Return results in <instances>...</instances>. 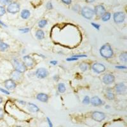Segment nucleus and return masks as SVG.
<instances>
[{
  "mask_svg": "<svg viewBox=\"0 0 127 127\" xmlns=\"http://www.w3.org/2000/svg\"><path fill=\"white\" fill-rule=\"evenodd\" d=\"M90 102V97H88V96H85L83 99V103L84 104H88Z\"/></svg>",
  "mask_w": 127,
  "mask_h": 127,
  "instance_id": "bb28decb",
  "label": "nucleus"
},
{
  "mask_svg": "<svg viewBox=\"0 0 127 127\" xmlns=\"http://www.w3.org/2000/svg\"><path fill=\"white\" fill-rule=\"evenodd\" d=\"M100 54L102 57L106 58H109L113 56V50L109 44L106 43L100 48Z\"/></svg>",
  "mask_w": 127,
  "mask_h": 127,
  "instance_id": "f257e3e1",
  "label": "nucleus"
},
{
  "mask_svg": "<svg viewBox=\"0 0 127 127\" xmlns=\"http://www.w3.org/2000/svg\"><path fill=\"white\" fill-rule=\"evenodd\" d=\"M27 109L29 111H30L31 112H36L39 111V108L38 106H36L35 104L32 103H29L27 105Z\"/></svg>",
  "mask_w": 127,
  "mask_h": 127,
  "instance_id": "dca6fc26",
  "label": "nucleus"
},
{
  "mask_svg": "<svg viewBox=\"0 0 127 127\" xmlns=\"http://www.w3.org/2000/svg\"><path fill=\"white\" fill-rule=\"evenodd\" d=\"M78 58H76V57H72V58H67V61H75V60H78Z\"/></svg>",
  "mask_w": 127,
  "mask_h": 127,
  "instance_id": "e433bc0d",
  "label": "nucleus"
},
{
  "mask_svg": "<svg viewBox=\"0 0 127 127\" xmlns=\"http://www.w3.org/2000/svg\"><path fill=\"white\" fill-rule=\"evenodd\" d=\"M113 19L116 23H122L125 19V13L121 12H118L114 13Z\"/></svg>",
  "mask_w": 127,
  "mask_h": 127,
  "instance_id": "423d86ee",
  "label": "nucleus"
},
{
  "mask_svg": "<svg viewBox=\"0 0 127 127\" xmlns=\"http://www.w3.org/2000/svg\"><path fill=\"white\" fill-rule=\"evenodd\" d=\"M10 1H12V0H10Z\"/></svg>",
  "mask_w": 127,
  "mask_h": 127,
  "instance_id": "de8ad7c7",
  "label": "nucleus"
},
{
  "mask_svg": "<svg viewBox=\"0 0 127 127\" xmlns=\"http://www.w3.org/2000/svg\"><path fill=\"white\" fill-rule=\"evenodd\" d=\"M9 47V45L7 43H1V44L0 45V50L2 51V52H4L5 50H7Z\"/></svg>",
  "mask_w": 127,
  "mask_h": 127,
  "instance_id": "5701e85b",
  "label": "nucleus"
},
{
  "mask_svg": "<svg viewBox=\"0 0 127 127\" xmlns=\"http://www.w3.org/2000/svg\"><path fill=\"white\" fill-rule=\"evenodd\" d=\"M36 75L38 78L43 79L47 77V76L48 75V72L45 68H39L36 71Z\"/></svg>",
  "mask_w": 127,
  "mask_h": 127,
  "instance_id": "1a4fd4ad",
  "label": "nucleus"
},
{
  "mask_svg": "<svg viewBox=\"0 0 127 127\" xmlns=\"http://www.w3.org/2000/svg\"><path fill=\"white\" fill-rule=\"evenodd\" d=\"M46 8H47L48 10H50V9H52V8H53L52 3H50V2L47 3V4H46Z\"/></svg>",
  "mask_w": 127,
  "mask_h": 127,
  "instance_id": "2f4dec72",
  "label": "nucleus"
},
{
  "mask_svg": "<svg viewBox=\"0 0 127 127\" xmlns=\"http://www.w3.org/2000/svg\"><path fill=\"white\" fill-rule=\"evenodd\" d=\"M20 10V5L16 2H12L8 4L7 7V11L9 13L15 14L19 12Z\"/></svg>",
  "mask_w": 127,
  "mask_h": 127,
  "instance_id": "20e7f679",
  "label": "nucleus"
},
{
  "mask_svg": "<svg viewBox=\"0 0 127 127\" xmlns=\"http://www.w3.org/2000/svg\"><path fill=\"white\" fill-rule=\"evenodd\" d=\"M91 104H92L93 106H100L102 105L103 101L99 97L97 96H94L90 100Z\"/></svg>",
  "mask_w": 127,
  "mask_h": 127,
  "instance_id": "ddd939ff",
  "label": "nucleus"
},
{
  "mask_svg": "<svg viewBox=\"0 0 127 127\" xmlns=\"http://www.w3.org/2000/svg\"><path fill=\"white\" fill-rule=\"evenodd\" d=\"M2 102H3V99H2V97H0V104L2 103Z\"/></svg>",
  "mask_w": 127,
  "mask_h": 127,
  "instance_id": "c03bdc74",
  "label": "nucleus"
},
{
  "mask_svg": "<svg viewBox=\"0 0 127 127\" xmlns=\"http://www.w3.org/2000/svg\"><path fill=\"white\" fill-rule=\"evenodd\" d=\"M23 60H24V64L26 65V66L31 67L34 64V60L29 55L24 56L23 57Z\"/></svg>",
  "mask_w": 127,
  "mask_h": 127,
  "instance_id": "4468645a",
  "label": "nucleus"
},
{
  "mask_svg": "<svg viewBox=\"0 0 127 127\" xmlns=\"http://www.w3.org/2000/svg\"><path fill=\"white\" fill-rule=\"evenodd\" d=\"M94 13L97 16H99V17H102V15L106 13V8L105 7H104L103 5H97L95 7V9H94Z\"/></svg>",
  "mask_w": 127,
  "mask_h": 127,
  "instance_id": "9d476101",
  "label": "nucleus"
},
{
  "mask_svg": "<svg viewBox=\"0 0 127 127\" xmlns=\"http://www.w3.org/2000/svg\"><path fill=\"white\" fill-rule=\"evenodd\" d=\"M66 90L65 85L64 83H60L58 85V91L60 93H64Z\"/></svg>",
  "mask_w": 127,
  "mask_h": 127,
  "instance_id": "412c9836",
  "label": "nucleus"
},
{
  "mask_svg": "<svg viewBox=\"0 0 127 127\" xmlns=\"http://www.w3.org/2000/svg\"><path fill=\"white\" fill-rule=\"evenodd\" d=\"M47 24V21L46 20H41L38 23V26L40 28H43Z\"/></svg>",
  "mask_w": 127,
  "mask_h": 127,
  "instance_id": "393cba45",
  "label": "nucleus"
},
{
  "mask_svg": "<svg viewBox=\"0 0 127 127\" xmlns=\"http://www.w3.org/2000/svg\"><path fill=\"white\" fill-rule=\"evenodd\" d=\"M111 16V14L109 12H106V13L102 16V21H108V20L110 19Z\"/></svg>",
  "mask_w": 127,
  "mask_h": 127,
  "instance_id": "6ab92c4d",
  "label": "nucleus"
},
{
  "mask_svg": "<svg viewBox=\"0 0 127 127\" xmlns=\"http://www.w3.org/2000/svg\"><path fill=\"white\" fill-rule=\"evenodd\" d=\"M94 11L90 7H85L81 10V15L86 19H91L94 15Z\"/></svg>",
  "mask_w": 127,
  "mask_h": 127,
  "instance_id": "f03ea898",
  "label": "nucleus"
},
{
  "mask_svg": "<svg viewBox=\"0 0 127 127\" xmlns=\"http://www.w3.org/2000/svg\"><path fill=\"white\" fill-rule=\"evenodd\" d=\"M13 66L14 68L16 70V71H17L20 73H24L26 71V65L24 64L23 62H20L19 60L15 59L14 60V62H13Z\"/></svg>",
  "mask_w": 127,
  "mask_h": 127,
  "instance_id": "7ed1b4c3",
  "label": "nucleus"
},
{
  "mask_svg": "<svg viewBox=\"0 0 127 127\" xmlns=\"http://www.w3.org/2000/svg\"><path fill=\"white\" fill-rule=\"evenodd\" d=\"M86 55H74L73 57H76V58H78V57H86Z\"/></svg>",
  "mask_w": 127,
  "mask_h": 127,
  "instance_id": "c9c22d12",
  "label": "nucleus"
},
{
  "mask_svg": "<svg viewBox=\"0 0 127 127\" xmlns=\"http://www.w3.org/2000/svg\"><path fill=\"white\" fill-rule=\"evenodd\" d=\"M1 43H2V42H1V39H0V45L1 44Z\"/></svg>",
  "mask_w": 127,
  "mask_h": 127,
  "instance_id": "a18cd8bd",
  "label": "nucleus"
},
{
  "mask_svg": "<svg viewBox=\"0 0 127 127\" xmlns=\"http://www.w3.org/2000/svg\"><path fill=\"white\" fill-rule=\"evenodd\" d=\"M20 76V73L17 72V71L13 72V73H12V78H13L14 80H19Z\"/></svg>",
  "mask_w": 127,
  "mask_h": 127,
  "instance_id": "a878e982",
  "label": "nucleus"
},
{
  "mask_svg": "<svg viewBox=\"0 0 127 127\" xmlns=\"http://www.w3.org/2000/svg\"><path fill=\"white\" fill-rule=\"evenodd\" d=\"M50 63L52 65H56L58 63V62H57V61H55V60H52V61L50 62Z\"/></svg>",
  "mask_w": 127,
  "mask_h": 127,
  "instance_id": "ea45409f",
  "label": "nucleus"
},
{
  "mask_svg": "<svg viewBox=\"0 0 127 127\" xmlns=\"http://www.w3.org/2000/svg\"><path fill=\"white\" fill-rule=\"evenodd\" d=\"M116 69H127V67L126 66H116Z\"/></svg>",
  "mask_w": 127,
  "mask_h": 127,
  "instance_id": "58836bf2",
  "label": "nucleus"
},
{
  "mask_svg": "<svg viewBox=\"0 0 127 127\" xmlns=\"http://www.w3.org/2000/svg\"><path fill=\"white\" fill-rule=\"evenodd\" d=\"M91 24H92V26H93V27H94L96 29H97V30H99V29H100V25H99V24H95V23H93V22L91 23Z\"/></svg>",
  "mask_w": 127,
  "mask_h": 127,
  "instance_id": "c756f323",
  "label": "nucleus"
},
{
  "mask_svg": "<svg viewBox=\"0 0 127 127\" xmlns=\"http://www.w3.org/2000/svg\"><path fill=\"white\" fill-rule=\"evenodd\" d=\"M0 91H1V92L5 93V94H7V95H9V94H10L9 92H8V91L6 90H4V89H3V88H0Z\"/></svg>",
  "mask_w": 127,
  "mask_h": 127,
  "instance_id": "72a5a7b5",
  "label": "nucleus"
},
{
  "mask_svg": "<svg viewBox=\"0 0 127 127\" xmlns=\"http://www.w3.org/2000/svg\"><path fill=\"white\" fill-rule=\"evenodd\" d=\"M3 118V111L1 109V108H0V119H1Z\"/></svg>",
  "mask_w": 127,
  "mask_h": 127,
  "instance_id": "4c0bfd02",
  "label": "nucleus"
},
{
  "mask_svg": "<svg viewBox=\"0 0 127 127\" xmlns=\"http://www.w3.org/2000/svg\"><path fill=\"white\" fill-rule=\"evenodd\" d=\"M115 90H116V92L117 93H118L119 95H122L126 92L127 86L123 83H118L115 86Z\"/></svg>",
  "mask_w": 127,
  "mask_h": 127,
  "instance_id": "6e6552de",
  "label": "nucleus"
},
{
  "mask_svg": "<svg viewBox=\"0 0 127 127\" xmlns=\"http://www.w3.org/2000/svg\"><path fill=\"white\" fill-rule=\"evenodd\" d=\"M36 98L38 100L43 102H46L48 101V96L47 94L43 93H39L38 95H37Z\"/></svg>",
  "mask_w": 127,
  "mask_h": 127,
  "instance_id": "2eb2a0df",
  "label": "nucleus"
},
{
  "mask_svg": "<svg viewBox=\"0 0 127 127\" xmlns=\"http://www.w3.org/2000/svg\"><path fill=\"white\" fill-rule=\"evenodd\" d=\"M85 1H86V2L88 3H92L94 2L95 0H85Z\"/></svg>",
  "mask_w": 127,
  "mask_h": 127,
  "instance_id": "a19ab883",
  "label": "nucleus"
},
{
  "mask_svg": "<svg viewBox=\"0 0 127 127\" xmlns=\"http://www.w3.org/2000/svg\"><path fill=\"white\" fill-rule=\"evenodd\" d=\"M80 68L82 71H86L88 69V65L86 63H81L80 65Z\"/></svg>",
  "mask_w": 127,
  "mask_h": 127,
  "instance_id": "b1692460",
  "label": "nucleus"
},
{
  "mask_svg": "<svg viewBox=\"0 0 127 127\" xmlns=\"http://www.w3.org/2000/svg\"><path fill=\"white\" fill-rule=\"evenodd\" d=\"M106 96L107 97V99H109V100H112L114 99V97H115L114 93L112 92H110V91L107 92Z\"/></svg>",
  "mask_w": 127,
  "mask_h": 127,
  "instance_id": "4be33fe9",
  "label": "nucleus"
},
{
  "mask_svg": "<svg viewBox=\"0 0 127 127\" xmlns=\"http://www.w3.org/2000/svg\"><path fill=\"white\" fill-rule=\"evenodd\" d=\"M29 16H30V12H29L28 10L24 9V10L22 11L21 17L22 19H28V18L29 17Z\"/></svg>",
  "mask_w": 127,
  "mask_h": 127,
  "instance_id": "f3484780",
  "label": "nucleus"
},
{
  "mask_svg": "<svg viewBox=\"0 0 127 127\" xmlns=\"http://www.w3.org/2000/svg\"><path fill=\"white\" fill-rule=\"evenodd\" d=\"M0 25H1V26H4V27H7V26H6V25H5V24H4V23H3V22L1 21V20H0Z\"/></svg>",
  "mask_w": 127,
  "mask_h": 127,
  "instance_id": "79ce46f5",
  "label": "nucleus"
},
{
  "mask_svg": "<svg viewBox=\"0 0 127 127\" xmlns=\"http://www.w3.org/2000/svg\"><path fill=\"white\" fill-rule=\"evenodd\" d=\"M92 118L94 121L100 122L106 118V114L100 111H94L92 114Z\"/></svg>",
  "mask_w": 127,
  "mask_h": 127,
  "instance_id": "39448f33",
  "label": "nucleus"
},
{
  "mask_svg": "<svg viewBox=\"0 0 127 127\" xmlns=\"http://www.w3.org/2000/svg\"><path fill=\"white\" fill-rule=\"evenodd\" d=\"M4 86L8 90H12L16 87V83L13 80L9 79L4 81Z\"/></svg>",
  "mask_w": 127,
  "mask_h": 127,
  "instance_id": "f8f14e48",
  "label": "nucleus"
},
{
  "mask_svg": "<svg viewBox=\"0 0 127 127\" xmlns=\"http://www.w3.org/2000/svg\"><path fill=\"white\" fill-rule=\"evenodd\" d=\"M92 69H93V71L97 73H103L106 70V67L104 66V65H103L101 63L96 62L95 64H93L92 67Z\"/></svg>",
  "mask_w": 127,
  "mask_h": 127,
  "instance_id": "0eeeda50",
  "label": "nucleus"
},
{
  "mask_svg": "<svg viewBox=\"0 0 127 127\" xmlns=\"http://www.w3.org/2000/svg\"><path fill=\"white\" fill-rule=\"evenodd\" d=\"M20 31H21L22 32V33H26V32H27L29 31V29L28 28H24V29H19Z\"/></svg>",
  "mask_w": 127,
  "mask_h": 127,
  "instance_id": "473e14b6",
  "label": "nucleus"
},
{
  "mask_svg": "<svg viewBox=\"0 0 127 127\" xmlns=\"http://www.w3.org/2000/svg\"><path fill=\"white\" fill-rule=\"evenodd\" d=\"M61 1L62 2L66 4H70L72 2V0H61Z\"/></svg>",
  "mask_w": 127,
  "mask_h": 127,
  "instance_id": "7c9ffc66",
  "label": "nucleus"
},
{
  "mask_svg": "<svg viewBox=\"0 0 127 127\" xmlns=\"http://www.w3.org/2000/svg\"><path fill=\"white\" fill-rule=\"evenodd\" d=\"M9 2H10V0H0V3L3 4H7Z\"/></svg>",
  "mask_w": 127,
  "mask_h": 127,
  "instance_id": "c85d7f7f",
  "label": "nucleus"
},
{
  "mask_svg": "<svg viewBox=\"0 0 127 127\" xmlns=\"http://www.w3.org/2000/svg\"><path fill=\"white\" fill-rule=\"evenodd\" d=\"M119 59H120L121 61L122 62H126L127 61V53L126 52H123L120 54L119 55Z\"/></svg>",
  "mask_w": 127,
  "mask_h": 127,
  "instance_id": "aec40b11",
  "label": "nucleus"
},
{
  "mask_svg": "<svg viewBox=\"0 0 127 127\" xmlns=\"http://www.w3.org/2000/svg\"><path fill=\"white\" fill-rule=\"evenodd\" d=\"M19 102L20 103H21L22 105H25L26 104V102H24V101H22V100H19Z\"/></svg>",
  "mask_w": 127,
  "mask_h": 127,
  "instance_id": "37998d69",
  "label": "nucleus"
},
{
  "mask_svg": "<svg viewBox=\"0 0 127 127\" xmlns=\"http://www.w3.org/2000/svg\"><path fill=\"white\" fill-rule=\"evenodd\" d=\"M6 13V10L4 8V7L2 6H0V17L4 15Z\"/></svg>",
  "mask_w": 127,
  "mask_h": 127,
  "instance_id": "cd10ccee",
  "label": "nucleus"
},
{
  "mask_svg": "<svg viewBox=\"0 0 127 127\" xmlns=\"http://www.w3.org/2000/svg\"><path fill=\"white\" fill-rule=\"evenodd\" d=\"M46 119H47V121H48V125H49V127H53V124H52V121H50V118H48V117H47V118H46Z\"/></svg>",
  "mask_w": 127,
  "mask_h": 127,
  "instance_id": "f704fd0d",
  "label": "nucleus"
},
{
  "mask_svg": "<svg viewBox=\"0 0 127 127\" xmlns=\"http://www.w3.org/2000/svg\"><path fill=\"white\" fill-rule=\"evenodd\" d=\"M103 82L106 85H109L115 81V77L112 74H107L104 76L102 78Z\"/></svg>",
  "mask_w": 127,
  "mask_h": 127,
  "instance_id": "9b49d317",
  "label": "nucleus"
},
{
  "mask_svg": "<svg viewBox=\"0 0 127 127\" xmlns=\"http://www.w3.org/2000/svg\"><path fill=\"white\" fill-rule=\"evenodd\" d=\"M20 127V126H17V127Z\"/></svg>",
  "mask_w": 127,
  "mask_h": 127,
  "instance_id": "49530a36",
  "label": "nucleus"
},
{
  "mask_svg": "<svg viewBox=\"0 0 127 127\" xmlns=\"http://www.w3.org/2000/svg\"><path fill=\"white\" fill-rule=\"evenodd\" d=\"M36 36L38 39H42L45 37V33L41 29H39L36 32Z\"/></svg>",
  "mask_w": 127,
  "mask_h": 127,
  "instance_id": "a211bd4d",
  "label": "nucleus"
}]
</instances>
